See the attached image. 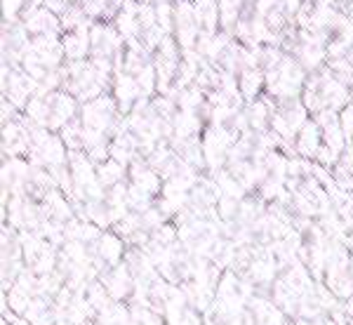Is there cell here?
I'll return each mask as SVG.
<instances>
[{
    "instance_id": "obj_4",
    "label": "cell",
    "mask_w": 353,
    "mask_h": 325,
    "mask_svg": "<svg viewBox=\"0 0 353 325\" xmlns=\"http://www.w3.org/2000/svg\"><path fill=\"white\" fill-rule=\"evenodd\" d=\"M344 313H346V316H349V318H353V295H351L349 299H346V304H344Z\"/></svg>"
},
{
    "instance_id": "obj_6",
    "label": "cell",
    "mask_w": 353,
    "mask_h": 325,
    "mask_svg": "<svg viewBox=\"0 0 353 325\" xmlns=\"http://www.w3.org/2000/svg\"><path fill=\"white\" fill-rule=\"evenodd\" d=\"M54 325H73V323L71 321H57Z\"/></svg>"
},
{
    "instance_id": "obj_2",
    "label": "cell",
    "mask_w": 353,
    "mask_h": 325,
    "mask_svg": "<svg viewBox=\"0 0 353 325\" xmlns=\"http://www.w3.org/2000/svg\"><path fill=\"white\" fill-rule=\"evenodd\" d=\"M97 257H99L104 264H121V257L125 255V248L123 243L118 241L116 236H111V233H104V236L99 238V243H97Z\"/></svg>"
},
{
    "instance_id": "obj_5",
    "label": "cell",
    "mask_w": 353,
    "mask_h": 325,
    "mask_svg": "<svg viewBox=\"0 0 353 325\" xmlns=\"http://www.w3.org/2000/svg\"><path fill=\"white\" fill-rule=\"evenodd\" d=\"M346 245H349V253H351V257H353V233L349 238H346Z\"/></svg>"
},
{
    "instance_id": "obj_3",
    "label": "cell",
    "mask_w": 353,
    "mask_h": 325,
    "mask_svg": "<svg viewBox=\"0 0 353 325\" xmlns=\"http://www.w3.org/2000/svg\"><path fill=\"white\" fill-rule=\"evenodd\" d=\"M179 325H203V323H201V318H198L196 311H186L184 318L179 321Z\"/></svg>"
},
{
    "instance_id": "obj_1",
    "label": "cell",
    "mask_w": 353,
    "mask_h": 325,
    "mask_svg": "<svg viewBox=\"0 0 353 325\" xmlns=\"http://www.w3.org/2000/svg\"><path fill=\"white\" fill-rule=\"evenodd\" d=\"M101 283H104L106 293L111 295V299H123L134 290V273L130 271V266L125 262H121V264H116L111 271H106L101 276Z\"/></svg>"
}]
</instances>
